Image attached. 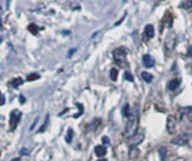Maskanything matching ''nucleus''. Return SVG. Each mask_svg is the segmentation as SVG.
<instances>
[{
	"instance_id": "nucleus-27",
	"label": "nucleus",
	"mask_w": 192,
	"mask_h": 161,
	"mask_svg": "<svg viewBox=\"0 0 192 161\" xmlns=\"http://www.w3.org/2000/svg\"><path fill=\"white\" fill-rule=\"evenodd\" d=\"M3 104H5V97L0 92V105H3Z\"/></svg>"
},
{
	"instance_id": "nucleus-22",
	"label": "nucleus",
	"mask_w": 192,
	"mask_h": 161,
	"mask_svg": "<svg viewBox=\"0 0 192 161\" xmlns=\"http://www.w3.org/2000/svg\"><path fill=\"white\" fill-rule=\"evenodd\" d=\"M40 78V75H38V73H34V74H30L28 77H27V81H33V80H35V79H38Z\"/></svg>"
},
{
	"instance_id": "nucleus-11",
	"label": "nucleus",
	"mask_w": 192,
	"mask_h": 161,
	"mask_svg": "<svg viewBox=\"0 0 192 161\" xmlns=\"http://www.w3.org/2000/svg\"><path fill=\"white\" fill-rule=\"evenodd\" d=\"M95 154L97 157H104L106 154V149L104 145H97L95 148Z\"/></svg>"
},
{
	"instance_id": "nucleus-17",
	"label": "nucleus",
	"mask_w": 192,
	"mask_h": 161,
	"mask_svg": "<svg viewBox=\"0 0 192 161\" xmlns=\"http://www.w3.org/2000/svg\"><path fill=\"white\" fill-rule=\"evenodd\" d=\"M122 113H123V115L126 116V117H130V106L128 105V104H126L124 106H123V109H122Z\"/></svg>"
},
{
	"instance_id": "nucleus-29",
	"label": "nucleus",
	"mask_w": 192,
	"mask_h": 161,
	"mask_svg": "<svg viewBox=\"0 0 192 161\" xmlns=\"http://www.w3.org/2000/svg\"><path fill=\"white\" fill-rule=\"evenodd\" d=\"M19 99H20V100H19V102H20V104H24V103H25V97H24L23 95H20V96H19Z\"/></svg>"
},
{
	"instance_id": "nucleus-21",
	"label": "nucleus",
	"mask_w": 192,
	"mask_h": 161,
	"mask_svg": "<svg viewBox=\"0 0 192 161\" xmlns=\"http://www.w3.org/2000/svg\"><path fill=\"white\" fill-rule=\"evenodd\" d=\"M77 106L79 107V113L78 114H76V115H74V118H78L83 113H84V107H83V105L81 104H77Z\"/></svg>"
},
{
	"instance_id": "nucleus-25",
	"label": "nucleus",
	"mask_w": 192,
	"mask_h": 161,
	"mask_svg": "<svg viewBox=\"0 0 192 161\" xmlns=\"http://www.w3.org/2000/svg\"><path fill=\"white\" fill-rule=\"evenodd\" d=\"M182 6H183L184 8H190V7H192V0H188L187 3H183Z\"/></svg>"
},
{
	"instance_id": "nucleus-36",
	"label": "nucleus",
	"mask_w": 192,
	"mask_h": 161,
	"mask_svg": "<svg viewBox=\"0 0 192 161\" xmlns=\"http://www.w3.org/2000/svg\"><path fill=\"white\" fill-rule=\"evenodd\" d=\"M0 29H1V18H0Z\"/></svg>"
},
{
	"instance_id": "nucleus-30",
	"label": "nucleus",
	"mask_w": 192,
	"mask_h": 161,
	"mask_svg": "<svg viewBox=\"0 0 192 161\" xmlns=\"http://www.w3.org/2000/svg\"><path fill=\"white\" fill-rule=\"evenodd\" d=\"M74 52H76V49H71V50L69 51V53H68V56L70 57V56L73 55V53H74Z\"/></svg>"
},
{
	"instance_id": "nucleus-3",
	"label": "nucleus",
	"mask_w": 192,
	"mask_h": 161,
	"mask_svg": "<svg viewBox=\"0 0 192 161\" xmlns=\"http://www.w3.org/2000/svg\"><path fill=\"white\" fill-rule=\"evenodd\" d=\"M189 140H190V135L188 133H184V134H181V135L173 138L171 140V143L175 144V145H184V144L188 143Z\"/></svg>"
},
{
	"instance_id": "nucleus-16",
	"label": "nucleus",
	"mask_w": 192,
	"mask_h": 161,
	"mask_svg": "<svg viewBox=\"0 0 192 161\" xmlns=\"http://www.w3.org/2000/svg\"><path fill=\"white\" fill-rule=\"evenodd\" d=\"M117 74H119V72H117V70H116L115 68L111 69V71H110V78H111L112 81H116V79H117Z\"/></svg>"
},
{
	"instance_id": "nucleus-19",
	"label": "nucleus",
	"mask_w": 192,
	"mask_h": 161,
	"mask_svg": "<svg viewBox=\"0 0 192 161\" xmlns=\"http://www.w3.org/2000/svg\"><path fill=\"white\" fill-rule=\"evenodd\" d=\"M124 78H126L128 81H130V82H132V81H134V75L131 74V72H129V71L124 72Z\"/></svg>"
},
{
	"instance_id": "nucleus-34",
	"label": "nucleus",
	"mask_w": 192,
	"mask_h": 161,
	"mask_svg": "<svg viewBox=\"0 0 192 161\" xmlns=\"http://www.w3.org/2000/svg\"><path fill=\"white\" fill-rule=\"evenodd\" d=\"M11 161H20V160H19V158H15V159H13Z\"/></svg>"
},
{
	"instance_id": "nucleus-15",
	"label": "nucleus",
	"mask_w": 192,
	"mask_h": 161,
	"mask_svg": "<svg viewBox=\"0 0 192 161\" xmlns=\"http://www.w3.org/2000/svg\"><path fill=\"white\" fill-rule=\"evenodd\" d=\"M73 138H74V131H73V128H68L67 135H66V142L70 143L73 141Z\"/></svg>"
},
{
	"instance_id": "nucleus-32",
	"label": "nucleus",
	"mask_w": 192,
	"mask_h": 161,
	"mask_svg": "<svg viewBox=\"0 0 192 161\" xmlns=\"http://www.w3.org/2000/svg\"><path fill=\"white\" fill-rule=\"evenodd\" d=\"M188 55L189 56H192V45L189 47V51H188Z\"/></svg>"
},
{
	"instance_id": "nucleus-4",
	"label": "nucleus",
	"mask_w": 192,
	"mask_h": 161,
	"mask_svg": "<svg viewBox=\"0 0 192 161\" xmlns=\"http://www.w3.org/2000/svg\"><path fill=\"white\" fill-rule=\"evenodd\" d=\"M20 117H21V113L19 112L18 109H15V110L11 112V114H10V122H9L11 130H14L17 126V124H18L19 121H20Z\"/></svg>"
},
{
	"instance_id": "nucleus-33",
	"label": "nucleus",
	"mask_w": 192,
	"mask_h": 161,
	"mask_svg": "<svg viewBox=\"0 0 192 161\" xmlns=\"http://www.w3.org/2000/svg\"><path fill=\"white\" fill-rule=\"evenodd\" d=\"M188 116H189V120H190V121H192V109L190 110V112H189V113H188Z\"/></svg>"
},
{
	"instance_id": "nucleus-35",
	"label": "nucleus",
	"mask_w": 192,
	"mask_h": 161,
	"mask_svg": "<svg viewBox=\"0 0 192 161\" xmlns=\"http://www.w3.org/2000/svg\"><path fill=\"white\" fill-rule=\"evenodd\" d=\"M97 161H107L106 159H99V160H97Z\"/></svg>"
},
{
	"instance_id": "nucleus-28",
	"label": "nucleus",
	"mask_w": 192,
	"mask_h": 161,
	"mask_svg": "<svg viewBox=\"0 0 192 161\" xmlns=\"http://www.w3.org/2000/svg\"><path fill=\"white\" fill-rule=\"evenodd\" d=\"M124 18H126V15H124V16H123V17L121 18V19H120V20H119V21H116V23H115V24H114V26H117V25H120V24H121V23H122V21H123V20H124Z\"/></svg>"
},
{
	"instance_id": "nucleus-2",
	"label": "nucleus",
	"mask_w": 192,
	"mask_h": 161,
	"mask_svg": "<svg viewBox=\"0 0 192 161\" xmlns=\"http://www.w3.org/2000/svg\"><path fill=\"white\" fill-rule=\"evenodd\" d=\"M113 55H114V60L116 61V63L120 64L122 68H124L126 67L124 63H127L126 62V55H127V53L122 49H116L114 52H113Z\"/></svg>"
},
{
	"instance_id": "nucleus-24",
	"label": "nucleus",
	"mask_w": 192,
	"mask_h": 161,
	"mask_svg": "<svg viewBox=\"0 0 192 161\" xmlns=\"http://www.w3.org/2000/svg\"><path fill=\"white\" fill-rule=\"evenodd\" d=\"M102 141H103V144H104V145H110V144H111V141H110V139H109L107 136H103V138H102Z\"/></svg>"
},
{
	"instance_id": "nucleus-13",
	"label": "nucleus",
	"mask_w": 192,
	"mask_h": 161,
	"mask_svg": "<svg viewBox=\"0 0 192 161\" xmlns=\"http://www.w3.org/2000/svg\"><path fill=\"white\" fill-rule=\"evenodd\" d=\"M166 154H167V149L165 146H160L159 150H158V156H159V159L162 161H164L166 159Z\"/></svg>"
},
{
	"instance_id": "nucleus-18",
	"label": "nucleus",
	"mask_w": 192,
	"mask_h": 161,
	"mask_svg": "<svg viewBox=\"0 0 192 161\" xmlns=\"http://www.w3.org/2000/svg\"><path fill=\"white\" fill-rule=\"evenodd\" d=\"M23 82H24V80H23L21 78H16V79H14V80H13V82H11V84H13V86H14L15 88H17V87L20 86Z\"/></svg>"
},
{
	"instance_id": "nucleus-1",
	"label": "nucleus",
	"mask_w": 192,
	"mask_h": 161,
	"mask_svg": "<svg viewBox=\"0 0 192 161\" xmlns=\"http://www.w3.org/2000/svg\"><path fill=\"white\" fill-rule=\"evenodd\" d=\"M137 125H138V118L134 114H131L126 126V135L128 136V139L137 133V127H138Z\"/></svg>"
},
{
	"instance_id": "nucleus-31",
	"label": "nucleus",
	"mask_w": 192,
	"mask_h": 161,
	"mask_svg": "<svg viewBox=\"0 0 192 161\" xmlns=\"http://www.w3.org/2000/svg\"><path fill=\"white\" fill-rule=\"evenodd\" d=\"M20 154H28V153H27V150H26V149H21V150H20Z\"/></svg>"
},
{
	"instance_id": "nucleus-26",
	"label": "nucleus",
	"mask_w": 192,
	"mask_h": 161,
	"mask_svg": "<svg viewBox=\"0 0 192 161\" xmlns=\"http://www.w3.org/2000/svg\"><path fill=\"white\" fill-rule=\"evenodd\" d=\"M38 117H36V118H35V121L32 123V125H31V127H30V130H31V131H33V130H34V127H35V125H36V123H38Z\"/></svg>"
},
{
	"instance_id": "nucleus-12",
	"label": "nucleus",
	"mask_w": 192,
	"mask_h": 161,
	"mask_svg": "<svg viewBox=\"0 0 192 161\" xmlns=\"http://www.w3.org/2000/svg\"><path fill=\"white\" fill-rule=\"evenodd\" d=\"M181 85V80L180 79H173L169 82V89L170 90H175L176 88H179V86Z\"/></svg>"
},
{
	"instance_id": "nucleus-23",
	"label": "nucleus",
	"mask_w": 192,
	"mask_h": 161,
	"mask_svg": "<svg viewBox=\"0 0 192 161\" xmlns=\"http://www.w3.org/2000/svg\"><path fill=\"white\" fill-rule=\"evenodd\" d=\"M30 31L33 33V34H36L38 33V28L36 27V25H34V24H32V25H30Z\"/></svg>"
},
{
	"instance_id": "nucleus-5",
	"label": "nucleus",
	"mask_w": 192,
	"mask_h": 161,
	"mask_svg": "<svg viewBox=\"0 0 192 161\" xmlns=\"http://www.w3.org/2000/svg\"><path fill=\"white\" fill-rule=\"evenodd\" d=\"M175 43H176V37L174 34H169L167 37H166V41H165V49L166 51H172L175 46Z\"/></svg>"
},
{
	"instance_id": "nucleus-20",
	"label": "nucleus",
	"mask_w": 192,
	"mask_h": 161,
	"mask_svg": "<svg viewBox=\"0 0 192 161\" xmlns=\"http://www.w3.org/2000/svg\"><path fill=\"white\" fill-rule=\"evenodd\" d=\"M48 123H49V115H46V118H45V122H44V124H43V125H42V127L38 130V132H40V133L45 131V128H46V126H48Z\"/></svg>"
},
{
	"instance_id": "nucleus-8",
	"label": "nucleus",
	"mask_w": 192,
	"mask_h": 161,
	"mask_svg": "<svg viewBox=\"0 0 192 161\" xmlns=\"http://www.w3.org/2000/svg\"><path fill=\"white\" fill-rule=\"evenodd\" d=\"M142 63L146 68H153L155 65V60L152 57V55L149 54H144L142 56Z\"/></svg>"
},
{
	"instance_id": "nucleus-6",
	"label": "nucleus",
	"mask_w": 192,
	"mask_h": 161,
	"mask_svg": "<svg viewBox=\"0 0 192 161\" xmlns=\"http://www.w3.org/2000/svg\"><path fill=\"white\" fill-rule=\"evenodd\" d=\"M176 126V121H175V117L173 115H169L167 117V123H166V128H167V132L170 134H173L175 132V127Z\"/></svg>"
},
{
	"instance_id": "nucleus-7",
	"label": "nucleus",
	"mask_w": 192,
	"mask_h": 161,
	"mask_svg": "<svg viewBox=\"0 0 192 161\" xmlns=\"http://www.w3.org/2000/svg\"><path fill=\"white\" fill-rule=\"evenodd\" d=\"M142 140H144V135L142 134H134L132 135L131 138H129L128 139V142L130 143V145H132V146H137V144H139L140 142H142Z\"/></svg>"
},
{
	"instance_id": "nucleus-10",
	"label": "nucleus",
	"mask_w": 192,
	"mask_h": 161,
	"mask_svg": "<svg viewBox=\"0 0 192 161\" xmlns=\"http://www.w3.org/2000/svg\"><path fill=\"white\" fill-rule=\"evenodd\" d=\"M154 34H155V31H154L153 25H147V26L145 27V34H144V35L147 36V39H148V38L154 37Z\"/></svg>"
},
{
	"instance_id": "nucleus-14",
	"label": "nucleus",
	"mask_w": 192,
	"mask_h": 161,
	"mask_svg": "<svg viewBox=\"0 0 192 161\" xmlns=\"http://www.w3.org/2000/svg\"><path fill=\"white\" fill-rule=\"evenodd\" d=\"M141 77H142V79H144V81H146L147 84H150L152 81H153V79H154V77H153V74H150L149 72H142L141 73Z\"/></svg>"
},
{
	"instance_id": "nucleus-9",
	"label": "nucleus",
	"mask_w": 192,
	"mask_h": 161,
	"mask_svg": "<svg viewBox=\"0 0 192 161\" xmlns=\"http://www.w3.org/2000/svg\"><path fill=\"white\" fill-rule=\"evenodd\" d=\"M139 153H140V151H139V149H138L137 146H131V148H130V151H129V158H130L131 160H134V159L138 158Z\"/></svg>"
}]
</instances>
